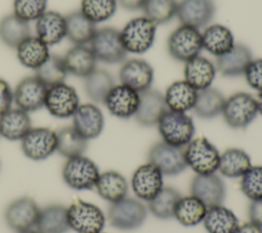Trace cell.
<instances>
[{
  "label": "cell",
  "mask_w": 262,
  "mask_h": 233,
  "mask_svg": "<svg viewBox=\"0 0 262 233\" xmlns=\"http://www.w3.org/2000/svg\"><path fill=\"white\" fill-rule=\"evenodd\" d=\"M70 229L77 233H99L105 224L102 211L95 204L77 200L67 207Z\"/></svg>",
  "instance_id": "9c48e42d"
},
{
  "label": "cell",
  "mask_w": 262,
  "mask_h": 233,
  "mask_svg": "<svg viewBox=\"0 0 262 233\" xmlns=\"http://www.w3.org/2000/svg\"><path fill=\"white\" fill-rule=\"evenodd\" d=\"M190 193L209 208L223 203L226 195V188L222 179L215 173L209 175H196L191 180Z\"/></svg>",
  "instance_id": "2e32d148"
},
{
  "label": "cell",
  "mask_w": 262,
  "mask_h": 233,
  "mask_svg": "<svg viewBox=\"0 0 262 233\" xmlns=\"http://www.w3.org/2000/svg\"><path fill=\"white\" fill-rule=\"evenodd\" d=\"M203 49L218 57L228 52L235 44L232 32L220 24L209 25L202 32Z\"/></svg>",
  "instance_id": "d4e9b609"
},
{
  "label": "cell",
  "mask_w": 262,
  "mask_h": 233,
  "mask_svg": "<svg viewBox=\"0 0 262 233\" xmlns=\"http://www.w3.org/2000/svg\"><path fill=\"white\" fill-rule=\"evenodd\" d=\"M56 132L46 127H35L20 140L24 154L32 160H44L56 151Z\"/></svg>",
  "instance_id": "8fae6325"
},
{
  "label": "cell",
  "mask_w": 262,
  "mask_h": 233,
  "mask_svg": "<svg viewBox=\"0 0 262 233\" xmlns=\"http://www.w3.org/2000/svg\"><path fill=\"white\" fill-rule=\"evenodd\" d=\"M163 174L151 162L139 166L132 175L131 185L135 195L145 201L151 200L164 187Z\"/></svg>",
  "instance_id": "e0dca14e"
},
{
  "label": "cell",
  "mask_w": 262,
  "mask_h": 233,
  "mask_svg": "<svg viewBox=\"0 0 262 233\" xmlns=\"http://www.w3.org/2000/svg\"><path fill=\"white\" fill-rule=\"evenodd\" d=\"M181 194L173 187H163L161 191L148 201L149 212L158 219L167 220L174 216V211Z\"/></svg>",
  "instance_id": "ab89813d"
},
{
  "label": "cell",
  "mask_w": 262,
  "mask_h": 233,
  "mask_svg": "<svg viewBox=\"0 0 262 233\" xmlns=\"http://www.w3.org/2000/svg\"><path fill=\"white\" fill-rule=\"evenodd\" d=\"M162 141L177 147H185L194 136L192 119L186 112L166 110L158 122Z\"/></svg>",
  "instance_id": "6da1fadb"
},
{
  "label": "cell",
  "mask_w": 262,
  "mask_h": 233,
  "mask_svg": "<svg viewBox=\"0 0 262 233\" xmlns=\"http://www.w3.org/2000/svg\"><path fill=\"white\" fill-rule=\"evenodd\" d=\"M208 207L196 197L189 195L184 196L178 200L174 218L185 227H192L203 222Z\"/></svg>",
  "instance_id": "d590c367"
},
{
  "label": "cell",
  "mask_w": 262,
  "mask_h": 233,
  "mask_svg": "<svg viewBox=\"0 0 262 233\" xmlns=\"http://www.w3.org/2000/svg\"><path fill=\"white\" fill-rule=\"evenodd\" d=\"M68 74L86 78L96 68L97 59L90 47L75 45L62 56Z\"/></svg>",
  "instance_id": "484cf974"
},
{
  "label": "cell",
  "mask_w": 262,
  "mask_h": 233,
  "mask_svg": "<svg viewBox=\"0 0 262 233\" xmlns=\"http://www.w3.org/2000/svg\"><path fill=\"white\" fill-rule=\"evenodd\" d=\"M99 175V169L96 164L84 155L68 158L61 170L63 182L74 190L95 188Z\"/></svg>",
  "instance_id": "3957f363"
},
{
  "label": "cell",
  "mask_w": 262,
  "mask_h": 233,
  "mask_svg": "<svg viewBox=\"0 0 262 233\" xmlns=\"http://www.w3.org/2000/svg\"><path fill=\"white\" fill-rule=\"evenodd\" d=\"M203 223L208 233H235L239 227L234 213L222 204L209 207Z\"/></svg>",
  "instance_id": "4dcf8cb0"
},
{
  "label": "cell",
  "mask_w": 262,
  "mask_h": 233,
  "mask_svg": "<svg viewBox=\"0 0 262 233\" xmlns=\"http://www.w3.org/2000/svg\"><path fill=\"white\" fill-rule=\"evenodd\" d=\"M221 114L228 127L245 129L258 114L257 100L246 92L234 93L225 99Z\"/></svg>",
  "instance_id": "277c9868"
},
{
  "label": "cell",
  "mask_w": 262,
  "mask_h": 233,
  "mask_svg": "<svg viewBox=\"0 0 262 233\" xmlns=\"http://www.w3.org/2000/svg\"><path fill=\"white\" fill-rule=\"evenodd\" d=\"M67 38L75 45L90 43L95 32V24L88 19L80 10L73 11L66 15Z\"/></svg>",
  "instance_id": "d6a6232c"
},
{
  "label": "cell",
  "mask_w": 262,
  "mask_h": 233,
  "mask_svg": "<svg viewBox=\"0 0 262 233\" xmlns=\"http://www.w3.org/2000/svg\"><path fill=\"white\" fill-rule=\"evenodd\" d=\"M40 209L33 198L21 196L6 206L4 219L7 226L16 232L32 229L37 223Z\"/></svg>",
  "instance_id": "4fadbf2b"
},
{
  "label": "cell",
  "mask_w": 262,
  "mask_h": 233,
  "mask_svg": "<svg viewBox=\"0 0 262 233\" xmlns=\"http://www.w3.org/2000/svg\"><path fill=\"white\" fill-rule=\"evenodd\" d=\"M47 8V0H13V14L28 22L37 20Z\"/></svg>",
  "instance_id": "f6af8a7d"
},
{
  "label": "cell",
  "mask_w": 262,
  "mask_h": 233,
  "mask_svg": "<svg viewBox=\"0 0 262 233\" xmlns=\"http://www.w3.org/2000/svg\"><path fill=\"white\" fill-rule=\"evenodd\" d=\"M117 7V0H81L80 11L96 25L113 17Z\"/></svg>",
  "instance_id": "7bdbcfd3"
},
{
  "label": "cell",
  "mask_w": 262,
  "mask_h": 233,
  "mask_svg": "<svg viewBox=\"0 0 262 233\" xmlns=\"http://www.w3.org/2000/svg\"><path fill=\"white\" fill-rule=\"evenodd\" d=\"M47 88L36 76L26 77L17 83L13 91V101L27 112L36 111L44 106Z\"/></svg>",
  "instance_id": "5bb4252c"
},
{
  "label": "cell",
  "mask_w": 262,
  "mask_h": 233,
  "mask_svg": "<svg viewBox=\"0 0 262 233\" xmlns=\"http://www.w3.org/2000/svg\"><path fill=\"white\" fill-rule=\"evenodd\" d=\"M99 233H103V232H99Z\"/></svg>",
  "instance_id": "db71d44e"
},
{
  "label": "cell",
  "mask_w": 262,
  "mask_h": 233,
  "mask_svg": "<svg viewBox=\"0 0 262 233\" xmlns=\"http://www.w3.org/2000/svg\"><path fill=\"white\" fill-rule=\"evenodd\" d=\"M253 60L251 49L245 44L235 43L225 54L216 57V69L223 77H238L245 74Z\"/></svg>",
  "instance_id": "7402d4cb"
},
{
  "label": "cell",
  "mask_w": 262,
  "mask_h": 233,
  "mask_svg": "<svg viewBox=\"0 0 262 233\" xmlns=\"http://www.w3.org/2000/svg\"><path fill=\"white\" fill-rule=\"evenodd\" d=\"M216 4L214 0H180L176 17L181 25L195 29L206 28L214 18Z\"/></svg>",
  "instance_id": "9a60e30c"
},
{
  "label": "cell",
  "mask_w": 262,
  "mask_h": 233,
  "mask_svg": "<svg viewBox=\"0 0 262 233\" xmlns=\"http://www.w3.org/2000/svg\"><path fill=\"white\" fill-rule=\"evenodd\" d=\"M35 72V76L47 87L63 83L68 76L63 58L52 54H50L48 59Z\"/></svg>",
  "instance_id": "60d3db41"
},
{
  "label": "cell",
  "mask_w": 262,
  "mask_h": 233,
  "mask_svg": "<svg viewBox=\"0 0 262 233\" xmlns=\"http://www.w3.org/2000/svg\"><path fill=\"white\" fill-rule=\"evenodd\" d=\"M17 233H39L36 229H28V230H23V231H18Z\"/></svg>",
  "instance_id": "f5cc1de1"
},
{
  "label": "cell",
  "mask_w": 262,
  "mask_h": 233,
  "mask_svg": "<svg viewBox=\"0 0 262 233\" xmlns=\"http://www.w3.org/2000/svg\"><path fill=\"white\" fill-rule=\"evenodd\" d=\"M39 233H67L70 229L67 207L59 203H52L40 209L35 225Z\"/></svg>",
  "instance_id": "f1b7e54d"
},
{
  "label": "cell",
  "mask_w": 262,
  "mask_h": 233,
  "mask_svg": "<svg viewBox=\"0 0 262 233\" xmlns=\"http://www.w3.org/2000/svg\"><path fill=\"white\" fill-rule=\"evenodd\" d=\"M90 48L97 60L107 64L121 63L128 54L123 46L120 31L111 27L96 30Z\"/></svg>",
  "instance_id": "52a82bcc"
},
{
  "label": "cell",
  "mask_w": 262,
  "mask_h": 233,
  "mask_svg": "<svg viewBox=\"0 0 262 233\" xmlns=\"http://www.w3.org/2000/svg\"><path fill=\"white\" fill-rule=\"evenodd\" d=\"M103 103L112 115L127 120L136 113L139 104V93L126 85H115Z\"/></svg>",
  "instance_id": "ac0fdd59"
},
{
  "label": "cell",
  "mask_w": 262,
  "mask_h": 233,
  "mask_svg": "<svg viewBox=\"0 0 262 233\" xmlns=\"http://www.w3.org/2000/svg\"><path fill=\"white\" fill-rule=\"evenodd\" d=\"M257 100V106H258V113H260L262 115V92L259 93Z\"/></svg>",
  "instance_id": "816d5d0a"
},
{
  "label": "cell",
  "mask_w": 262,
  "mask_h": 233,
  "mask_svg": "<svg viewBox=\"0 0 262 233\" xmlns=\"http://www.w3.org/2000/svg\"><path fill=\"white\" fill-rule=\"evenodd\" d=\"M177 0H146L142 11L145 17L158 26L173 19L177 13Z\"/></svg>",
  "instance_id": "b9f144b4"
},
{
  "label": "cell",
  "mask_w": 262,
  "mask_h": 233,
  "mask_svg": "<svg viewBox=\"0 0 262 233\" xmlns=\"http://www.w3.org/2000/svg\"><path fill=\"white\" fill-rule=\"evenodd\" d=\"M147 159L165 176H176L187 167L184 157V147L173 146L164 141L157 142L150 147Z\"/></svg>",
  "instance_id": "7c38bea8"
},
{
  "label": "cell",
  "mask_w": 262,
  "mask_h": 233,
  "mask_svg": "<svg viewBox=\"0 0 262 233\" xmlns=\"http://www.w3.org/2000/svg\"><path fill=\"white\" fill-rule=\"evenodd\" d=\"M249 219L250 222L262 227V198L252 200L249 205Z\"/></svg>",
  "instance_id": "c3c4849f"
},
{
  "label": "cell",
  "mask_w": 262,
  "mask_h": 233,
  "mask_svg": "<svg viewBox=\"0 0 262 233\" xmlns=\"http://www.w3.org/2000/svg\"><path fill=\"white\" fill-rule=\"evenodd\" d=\"M251 167L249 154L241 148H228L220 154L218 171L227 178H239Z\"/></svg>",
  "instance_id": "e575fe53"
},
{
  "label": "cell",
  "mask_w": 262,
  "mask_h": 233,
  "mask_svg": "<svg viewBox=\"0 0 262 233\" xmlns=\"http://www.w3.org/2000/svg\"><path fill=\"white\" fill-rule=\"evenodd\" d=\"M235 233H262V227L252 222H248L243 225H239Z\"/></svg>",
  "instance_id": "f907efd6"
},
{
  "label": "cell",
  "mask_w": 262,
  "mask_h": 233,
  "mask_svg": "<svg viewBox=\"0 0 262 233\" xmlns=\"http://www.w3.org/2000/svg\"><path fill=\"white\" fill-rule=\"evenodd\" d=\"M56 151L67 158L83 155L87 149L88 140L83 138L73 126L63 127L56 131Z\"/></svg>",
  "instance_id": "f35d334b"
},
{
  "label": "cell",
  "mask_w": 262,
  "mask_h": 233,
  "mask_svg": "<svg viewBox=\"0 0 262 233\" xmlns=\"http://www.w3.org/2000/svg\"><path fill=\"white\" fill-rule=\"evenodd\" d=\"M168 110L164 95L154 89L139 93V104L134 115L135 121L142 127H151L158 124L164 112Z\"/></svg>",
  "instance_id": "44dd1931"
},
{
  "label": "cell",
  "mask_w": 262,
  "mask_h": 233,
  "mask_svg": "<svg viewBox=\"0 0 262 233\" xmlns=\"http://www.w3.org/2000/svg\"><path fill=\"white\" fill-rule=\"evenodd\" d=\"M196 96L198 91L183 80L172 83L167 88L164 98L169 110L186 112L193 108Z\"/></svg>",
  "instance_id": "f546056e"
},
{
  "label": "cell",
  "mask_w": 262,
  "mask_h": 233,
  "mask_svg": "<svg viewBox=\"0 0 262 233\" xmlns=\"http://www.w3.org/2000/svg\"><path fill=\"white\" fill-rule=\"evenodd\" d=\"M119 79L121 84L141 93L150 89L154 81V68L144 59L132 58L122 64Z\"/></svg>",
  "instance_id": "d6986e66"
},
{
  "label": "cell",
  "mask_w": 262,
  "mask_h": 233,
  "mask_svg": "<svg viewBox=\"0 0 262 233\" xmlns=\"http://www.w3.org/2000/svg\"><path fill=\"white\" fill-rule=\"evenodd\" d=\"M224 101L225 98L218 89L209 87L198 91L196 100L192 109L201 119H213L221 113Z\"/></svg>",
  "instance_id": "74e56055"
},
{
  "label": "cell",
  "mask_w": 262,
  "mask_h": 233,
  "mask_svg": "<svg viewBox=\"0 0 262 233\" xmlns=\"http://www.w3.org/2000/svg\"><path fill=\"white\" fill-rule=\"evenodd\" d=\"M30 36V24L15 14H8L0 19V41L7 47L15 49Z\"/></svg>",
  "instance_id": "836d02e7"
},
{
  "label": "cell",
  "mask_w": 262,
  "mask_h": 233,
  "mask_svg": "<svg viewBox=\"0 0 262 233\" xmlns=\"http://www.w3.org/2000/svg\"><path fill=\"white\" fill-rule=\"evenodd\" d=\"M72 118L74 129L86 140L97 138L103 130V113L93 103L80 104Z\"/></svg>",
  "instance_id": "ffe728a7"
},
{
  "label": "cell",
  "mask_w": 262,
  "mask_h": 233,
  "mask_svg": "<svg viewBox=\"0 0 262 233\" xmlns=\"http://www.w3.org/2000/svg\"><path fill=\"white\" fill-rule=\"evenodd\" d=\"M167 48L170 56L180 62H187L203 50L202 33L199 29L180 25L169 36Z\"/></svg>",
  "instance_id": "5b68a950"
},
{
  "label": "cell",
  "mask_w": 262,
  "mask_h": 233,
  "mask_svg": "<svg viewBox=\"0 0 262 233\" xmlns=\"http://www.w3.org/2000/svg\"><path fill=\"white\" fill-rule=\"evenodd\" d=\"M95 189L101 198L114 203L127 196L128 183L122 174L106 171L99 175Z\"/></svg>",
  "instance_id": "1f68e13d"
},
{
  "label": "cell",
  "mask_w": 262,
  "mask_h": 233,
  "mask_svg": "<svg viewBox=\"0 0 262 233\" xmlns=\"http://www.w3.org/2000/svg\"><path fill=\"white\" fill-rule=\"evenodd\" d=\"M36 36L46 45L52 46L67 38L66 16L53 10L45 11L36 20Z\"/></svg>",
  "instance_id": "603a6c76"
},
{
  "label": "cell",
  "mask_w": 262,
  "mask_h": 233,
  "mask_svg": "<svg viewBox=\"0 0 262 233\" xmlns=\"http://www.w3.org/2000/svg\"><path fill=\"white\" fill-rule=\"evenodd\" d=\"M114 86V78L105 69L95 68L90 75L84 78L85 93L95 103H103Z\"/></svg>",
  "instance_id": "8d00e7d4"
},
{
  "label": "cell",
  "mask_w": 262,
  "mask_h": 233,
  "mask_svg": "<svg viewBox=\"0 0 262 233\" xmlns=\"http://www.w3.org/2000/svg\"><path fill=\"white\" fill-rule=\"evenodd\" d=\"M80 105L77 91L72 86L63 83L47 88L44 106L56 119H68L74 115Z\"/></svg>",
  "instance_id": "30bf717a"
},
{
  "label": "cell",
  "mask_w": 262,
  "mask_h": 233,
  "mask_svg": "<svg viewBox=\"0 0 262 233\" xmlns=\"http://www.w3.org/2000/svg\"><path fill=\"white\" fill-rule=\"evenodd\" d=\"M16 58L21 65L31 69L40 67L50 56L49 46L37 36L25 39L16 48Z\"/></svg>",
  "instance_id": "83f0119b"
},
{
  "label": "cell",
  "mask_w": 262,
  "mask_h": 233,
  "mask_svg": "<svg viewBox=\"0 0 262 233\" xmlns=\"http://www.w3.org/2000/svg\"><path fill=\"white\" fill-rule=\"evenodd\" d=\"M31 128L29 112L18 107L10 108L0 115V136L9 141L21 140Z\"/></svg>",
  "instance_id": "4316f807"
},
{
  "label": "cell",
  "mask_w": 262,
  "mask_h": 233,
  "mask_svg": "<svg viewBox=\"0 0 262 233\" xmlns=\"http://www.w3.org/2000/svg\"><path fill=\"white\" fill-rule=\"evenodd\" d=\"M13 101V91L9 84L2 78H0V115L11 108Z\"/></svg>",
  "instance_id": "7dc6e473"
},
{
  "label": "cell",
  "mask_w": 262,
  "mask_h": 233,
  "mask_svg": "<svg viewBox=\"0 0 262 233\" xmlns=\"http://www.w3.org/2000/svg\"><path fill=\"white\" fill-rule=\"evenodd\" d=\"M156 33L157 25L143 15L129 20L120 31V37L127 53L142 54L154 45Z\"/></svg>",
  "instance_id": "7a4b0ae2"
},
{
  "label": "cell",
  "mask_w": 262,
  "mask_h": 233,
  "mask_svg": "<svg viewBox=\"0 0 262 233\" xmlns=\"http://www.w3.org/2000/svg\"><path fill=\"white\" fill-rule=\"evenodd\" d=\"M216 73L215 64L209 58L200 54L185 62L184 81L196 91H201L211 87Z\"/></svg>",
  "instance_id": "cb8c5ba5"
},
{
  "label": "cell",
  "mask_w": 262,
  "mask_h": 233,
  "mask_svg": "<svg viewBox=\"0 0 262 233\" xmlns=\"http://www.w3.org/2000/svg\"><path fill=\"white\" fill-rule=\"evenodd\" d=\"M147 211L145 205L138 199L125 197L117 202L111 203L107 211L110 224L123 231L139 228L145 221Z\"/></svg>",
  "instance_id": "ba28073f"
},
{
  "label": "cell",
  "mask_w": 262,
  "mask_h": 233,
  "mask_svg": "<svg viewBox=\"0 0 262 233\" xmlns=\"http://www.w3.org/2000/svg\"><path fill=\"white\" fill-rule=\"evenodd\" d=\"M244 76L252 89L262 92V58H253Z\"/></svg>",
  "instance_id": "bcb514c9"
},
{
  "label": "cell",
  "mask_w": 262,
  "mask_h": 233,
  "mask_svg": "<svg viewBox=\"0 0 262 233\" xmlns=\"http://www.w3.org/2000/svg\"><path fill=\"white\" fill-rule=\"evenodd\" d=\"M117 1L122 8L129 11H137V10H142L146 0H117Z\"/></svg>",
  "instance_id": "681fc988"
},
{
  "label": "cell",
  "mask_w": 262,
  "mask_h": 233,
  "mask_svg": "<svg viewBox=\"0 0 262 233\" xmlns=\"http://www.w3.org/2000/svg\"><path fill=\"white\" fill-rule=\"evenodd\" d=\"M186 166L196 175H209L218 171L220 153L205 137L192 139L184 147Z\"/></svg>",
  "instance_id": "8992f818"
},
{
  "label": "cell",
  "mask_w": 262,
  "mask_h": 233,
  "mask_svg": "<svg viewBox=\"0 0 262 233\" xmlns=\"http://www.w3.org/2000/svg\"><path fill=\"white\" fill-rule=\"evenodd\" d=\"M241 189L251 200L262 198V166L251 167L242 176Z\"/></svg>",
  "instance_id": "ee69618b"
}]
</instances>
